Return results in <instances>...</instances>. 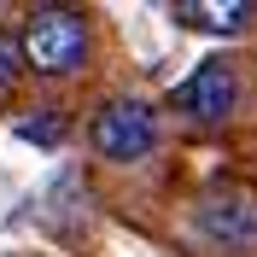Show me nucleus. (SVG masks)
<instances>
[{
  "label": "nucleus",
  "mask_w": 257,
  "mask_h": 257,
  "mask_svg": "<svg viewBox=\"0 0 257 257\" xmlns=\"http://www.w3.org/2000/svg\"><path fill=\"white\" fill-rule=\"evenodd\" d=\"M18 47H24V70H35V76H76L88 64L94 35L76 6H35Z\"/></svg>",
  "instance_id": "obj_1"
},
{
  "label": "nucleus",
  "mask_w": 257,
  "mask_h": 257,
  "mask_svg": "<svg viewBox=\"0 0 257 257\" xmlns=\"http://www.w3.org/2000/svg\"><path fill=\"white\" fill-rule=\"evenodd\" d=\"M18 135H24V141H35V146H59V141H64V117L41 105L35 117H24V123H18Z\"/></svg>",
  "instance_id": "obj_6"
},
{
  "label": "nucleus",
  "mask_w": 257,
  "mask_h": 257,
  "mask_svg": "<svg viewBox=\"0 0 257 257\" xmlns=\"http://www.w3.org/2000/svg\"><path fill=\"white\" fill-rule=\"evenodd\" d=\"M170 111L187 117V123H199V128L228 123V117L240 111V70H234V59H228V53L199 59L187 76L170 88Z\"/></svg>",
  "instance_id": "obj_3"
},
{
  "label": "nucleus",
  "mask_w": 257,
  "mask_h": 257,
  "mask_svg": "<svg viewBox=\"0 0 257 257\" xmlns=\"http://www.w3.org/2000/svg\"><path fill=\"white\" fill-rule=\"evenodd\" d=\"M158 111H152V99H135V94H117V99H99L94 117H88V146H94V158L105 164H146L158 152Z\"/></svg>",
  "instance_id": "obj_2"
},
{
  "label": "nucleus",
  "mask_w": 257,
  "mask_h": 257,
  "mask_svg": "<svg viewBox=\"0 0 257 257\" xmlns=\"http://www.w3.org/2000/svg\"><path fill=\"white\" fill-rule=\"evenodd\" d=\"M18 76H24V47L12 30H0V88H12Z\"/></svg>",
  "instance_id": "obj_7"
},
{
  "label": "nucleus",
  "mask_w": 257,
  "mask_h": 257,
  "mask_svg": "<svg viewBox=\"0 0 257 257\" xmlns=\"http://www.w3.org/2000/svg\"><path fill=\"white\" fill-rule=\"evenodd\" d=\"M193 234L216 251H257V193L251 187H210L193 205Z\"/></svg>",
  "instance_id": "obj_4"
},
{
  "label": "nucleus",
  "mask_w": 257,
  "mask_h": 257,
  "mask_svg": "<svg viewBox=\"0 0 257 257\" xmlns=\"http://www.w3.org/2000/svg\"><path fill=\"white\" fill-rule=\"evenodd\" d=\"M170 18H176L181 30H199V35H245L257 6L251 0H176Z\"/></svg>",
  "instance_id": "obj_5"
}]
</instances>
